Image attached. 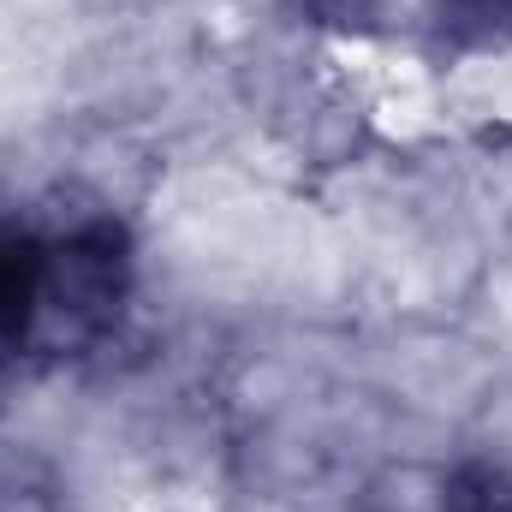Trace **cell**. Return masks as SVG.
<instances>
[{
  "label": "cell",
  "instance_id": "obj_3",
  "mask_svg": "<svg viewBox=\"0 0 512 512\" xmlns=\"http://www.w3.org/2000/svg\"><path fill=\"white\" fill-rule=\"evenodd\" d=\"M429 512H512V471L501 465H459L435 483Z\"/></svg>",
  "mask_w": 512,
  "mask_h": 512
},
{
  "label": "cell",
  "instance_id": "obj_2",
  "mask_svg": "<svg viewBox=\"0 0 512 512\" xmlns=\"http://www.w3.org/2000/svg\"><path fill=\"white\" fill-rule=\"evenodd\" d=\"M30 268H36V233L18 221H0V352L18 346L24 304H30Z\"/></svg>",
  "mask_w": 512,
  "mask_h": 512
},
{
  "label": "cell",
  "instance_id": "obj_4",
  "mask_svg": "<svg viewBox=\"0 0 512 512\" xmlns=\"http://www.w3.org/2000/svg\"><path fill=\"white\" fill-rule=\"evenodd\" d=\"M292 6L322 30H364L382 12V0H292Z\"/></svg>",
  "mask_w": 512,
  "mask_h": 512
},
{
  "label": "cell",
  "instance_id": "obj_5",
  "mask_svg": "<svg viewBox=\"0 0 512 512\" xmlns=\"http://www.w3.org/2000/svg\"><path fill=\"white\" fill-rule=\"evenodd\" d=\"M441 6H453V12H501L507 0H441Z\"/></svg>",
  "mask_w": 512,
  "mask_h": 512
},
{
  "label": "cell",
  "instance_id": "obj_1",
  "mask_svg": "<svg viewBox=\"0 0 512 512\" xmlns=\"http://www.w3.org/2000/svg\"><path fill=\"white\" fill-rule=\"evenodd\" d=\"M131 298V245L120 221H78L66 233H36V268H30V304L18 328V358L66 364L96 352Z\"/></svg>",
  "mask_w": 512,
  "mask_h": 512
}]
</instances>
